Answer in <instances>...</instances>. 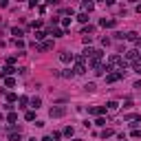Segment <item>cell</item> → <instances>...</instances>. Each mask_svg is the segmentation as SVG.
Here are the masks:
<instances>
[{
	"label": "cell",
	"instance_id": "6da1fadb",
	"mask_svg": "<svg viewBox=\"0 0 141 141\" xmlns=\"http://www.w3.org/2000/svg\"><path fill=\"white\" fill-rule=\"evenodd\" d=\"M48 115L55 117V119H57V117H64V115H66V108H64V106H55V108L48 110Z\"/></svg>",
	"mask_w": 141,
	"mask_h": 141
},
{
	"label": "cell",
	"instance_id": "7a4b0ae2",
	"mask_svg": "<svg viewBox=\"0 0 141 141\" xmlns=\"http://www.w3.org/2000/svg\"><path fill=\"white\" fill-rule=\"evenodd\" d=\"M126 60H128V62H137V60H139V53H137V48L128 51V53H126Z\"/></svg>",
	"mask_w": 141,
	"mask_h": 141
},
{
	"label": "cell",
	"instance_id": "3957f363",
	"mask_svg": "<svg viewBox=\"0 0 141 141\" xmlns=\"http://www.w3.org/2000/svg\"><path fill=\"white\" fill-rule=\"evenodd\" d=\"M99 24H101V27H106V29H113V27H115V24H117V22H115L113 18H108V20H106V18H104V20H101Z\"/></svg>",
	"mask_w": 141,
	"mask_h": 141
},
{
	"label": "cell",
	"instance_id": "277c9868",
	"mask_svg": "<svg viewBox=\"0 0 141 141\" xmlns=\"http://www.w3.org/2000/svg\"><path fill=\"white\" fill-rule=\"evenodd\" d=\"M124 38H126L128 42H139V35H137V33H134V31H130V33H126V35H124Z\"/></svg>",
	"mask_w": 141,
	"mask_h": 141
},
{
	"label": "cell",
	"instance_id": "5b68a950",
	"mask_svg": "<svg viewBox=\"0 0 141 141\" xmlns=\"http://www.w3.org/2000/svg\"><path fill=\"white\" fill-rule=\"evenodd\" d=\"M11 73H16V69H13V66H4V69L0 71V75H2V77H7V75H11Z\"/></svg>",
	"mask_w": 141,
	"mask_h": 141
},
{
	"label": "cell",
	"instance_id": "8992f818",
	"mask_svg": "<svg viewBox=\"0 0 141 141\" xmlns=\"http://www.w3.org/2000/svg\"><path fill=\"white\" fill-rule=\"evenodd\" d=\"M60 60H62L64 64H69V62H73V53H62V55H60Z\"/></svg>",
	"mask_w": 141,
	"mask_h": 141
},
{
	"label": "cell",
	"instance_id": "52a82bcc",
	"mask_svg": "<svg viewBox=\"0 0 141 141\" xmlns=\"http://www.w3.org/2000/svg\"><path fill=\"white\" fill-rule=\"evenodd\" d=\"M48 33H51L53 38H62V35H64V31H62V29H53V27H51V31H48Z\"/></svg>",
	"mask_w": 141,
	"mask_h": 141
},
{
	"label": "cell",
	"instance_id": "ba28073f",
	"mask_svg": "<svg viewBox=\"0 0 141 141\" xmlns=\"http://www.w3.org/2000/svg\"><path fill=\"white\" fill-rule=\"evenodd\" d=\"M48 48H53V42H51V40L44 42V44H40V51H48Z\"/></svg>",
	"mask_w": 141,
	"mask_h": 141
},
{
	"label": "cell",
	"instance_id": "9c48e42d",
	"mask_svg": "<svg viewBox=\"0 0 141 141\" xmlns=\"http://www.w3.org/2000/svg\"><path fill=\"white\" fill-rule=\"evenodd\" d=\"M82 9H84V11H93L95 4H93V2H82Z\"/></svg>",
	"mask_w": 141,
	"mask_h": 141
},
{
	"label": "cell",
	"instance_id": "30bf717a",
	"mask_svg": "<svg viewBox=\"0 0 141 141\" xmlns=\"http://www.w3.org/2000/svg\"><path fill=\"white\" fill-rule=\"evenodd\" d=\"M20 139H22L20 132H11V134H9V141H20Z\"/></svg>",
	"mask_w": 141,
	"mask_h": 141
},
{
	"label": "cell",
	"instance_id": "8fae6325",
	"mask_svg": "<svg viewBox=\"0 0 141 141\" xmlns=\"http://www.w3.org/2000/svg\"><path fill=\"white\" fill-rule=\"evenodd\" d=\"M7 121H9L11 126H13L16 121H18V115H16V113H9V117H7Z\"/></svg>",
	"mask_w": 141,
	"mask_h": 141
},
{
	"label": "cell",
	"instance_id": "7c38bea8",
	"mask_svg": "<svg viewBox=\"0 0 141 141\" xmlns=\"http://www.w3.org/2000/svg\"><path fill=\"white\" fill-rule=\"evenodd\" d=\"M106 108H108V110H117V108H119V104H117V101H108V104H106Z\"/></svg>",
	"mask_w": 141,
	"mask_h": 141
},
{
	"label": "cell",
	"instance_id": "4fadbf2b",
	"mask_svg": "<svg viewBox=\"0 0 141 141\" xmlns=\"http://www.w3.org/2000/svg\"><path fill=\"white\" fill-rule=\"evenodd\" d=\"M84 71H86V69H84V64H79V62H77V64H75V73H77V75H82Z\"/></svg>",
	"mask_w": 141,
	"mask_h": 141
},
{
	"label": "cell",
	"instance_id": "5bb4252c",
	"mask_svg": "<svg viewBox=\"0 0 141 141\" xmlns=\"http://www.w3.org/2000/svg\"><path fill=\"white\" fill-rule=\"evenodd\" d=\"M31 104H33V108H40V106H42V99H40V97H33Z\"/></svg>",
	"mask_w": 141,
	"mask_h": 141
},
{
	"label": "cell",
	"instance_id": "9a60e30c",
	"mask_svg": "<svg viewBox=\"0 0 141 141\" xmlns=\"http://www.w3.org/2000/svg\"><path fill=\"white\" fill-rule=\"evenodd\" d=\"M24 119H27V121H33V119H35V113H33V110H29V113L24 115Z\"/></svg>",
	"mask_w": 141,
	"mask_h": 141
},
{
	"label": "cell",
	"instance_id": "2e32d148",
	"mask_svg": "<svg viewBox=\"0 0 141 141\" xmlns=\"http://www.w3.org/2000/svg\"><path fill=\"white\" fill-rule=\"evenodd\" d=\"M77 20H79V22H84V24H86V22H88V13H79V16H77Z\"/></svg>",
	"mask_w": 141,
	"mask_h": 141
},
{
	"label": "cell",
	"instance_id": "e0dca14e",
	"mask_svg": "<svg viewBox=\"0 0 141 141\" xmlns=\"http://www.w3.org/2000/svg\"><path fill=\"white\" fill-rule=\"evenodd\" d=\"M73 132H75V130H73V126H69V128H64V134H66V137H73Z\"/></svg>",
	"mask_w": 141,
	"mask_h": 141
},
{
	"label": "cell",
	"instance_id": "ac0fdd59",
	"mask_svg": "<svg viewBox=\"0 0 141 141\" xmlns=\"http://www.w3.org/2000/svg\"><path fill=\"white\" fill-rule=\"evenodd\" d=\"M132 139H141V130H139V128H134V130H132Z\"/></svg>",
	"mask_w": 141,
	"mask_h": 141
},
{
	"label": "cell",
	"instance_id": "d6986e66",
	"mask_svg": "<svg viewBox=\"0 0 141 141\" xmlns=\"http://www.w3.org/2000/svg\"><path fill=\"white\" fill-rule=\"evenodd\" d=\"M11 33H13L16 38H20V35H22V29H18V27H16V29H11Z\"/></svg>",
	"mask_w": 141,
	"mask_h": 141
},
{
	"label": "cell",
	"instance_id": "ffe728a7",
	"mask_svg": "<svg viewBox=\"0 0 141 141\" xmlns=\"http://www.w3.org/2000/svg\"><path fill=\"white\" fill-rule=\"evenodd\" d=\"M132 69H134V73H139V75H141V64H139V62H134Z\"/></svg>",
	"mask_w": 141,
	"mask_h": 141
},
{
	"label": "cell",
	"instance_id": "44dd1931",
	"mask_svg": "<svg viewBox=\"0 0 141 141\" xmlns=\"http://www.w3.org/2000/svg\"><path fill=\"white\" fill-rule=\"evenodd\" d=\"M4 84H7L9 88H13V86H16V79H11V77H9V79H7V82H4Z\"/></svg>",
	"mask_w": 141,
	"mask_h": 141
},
{
	"label": "cell",
	"instance_id": "7402d4cb",
	"mask_svg": "<svg viewBox=\"0 0 141 141\" xmlns=\"http://www.w3.org/2000/svg\"><path fill=\"white\" fill-rule=\"evenodd\" d=\"M44 35H46V33H42V31H35V40H44Z\"/></svg>",
	"mask_w": 141,
	"mask_h": 141
},
{
	"label": "cell",
	"instance_id": "603a6c76",
	"mask_svg": "<svg viewBox=\"0 0 141 141\" xmlns=\"http://www.w3.org/2000/svg\"><path fill=\"white\" fill-rule=\"evenodd\" d=\"M84 88H86V90H88V93H93V90H95L97 86H95V84H86V86H84Z\"/></svg>",
	"mask_w": 141,
	"mask_h": 141
},
{
	"label": "cell",
	"instance_id": "cb8c5ba5",
	"mask_svg": "<svg viewBox=\"0 0 141 141\" xmlns=\"http://www.w3.org/2000/svg\"><path fill=\"white\" fill-rule=\"evenodd\" d=\"M101 137H104V139H106V137H113V130H104V132H101Z\"/></svg>",
	"mask_w": 141,
	"mask_h": 141
},
{
	"label": "cell",
	"instance_id": "d4e9b609",
	"mask_svg": "<svg viewBox=\"0 0 141 141\" xmlns=\"http://www.w3.org/2000/svg\"><path fill=\"white\" fill-rule=\"evenodd\" d=\"M7 99H9V104H13V101H16V99H18V97H16V95H13V93H11V95H7Z\"/></svg>",
	"mask_w": 141,
	"mask_h": 141
},
{
	"label": "cell",
	"instance_id": "484cf974",
	"mask_svg": "<svg viewBox=\"0 0 141 141\" xmlns=\"http://www.w3.org/2000/svg\"><path fill=\"white\" fill-rule=\"evenodd\" d=\"M124 141H126V139H124Z\"/></svg>",
	"mask_w": 141,
	"mask_h": 141
}]
</instances>
